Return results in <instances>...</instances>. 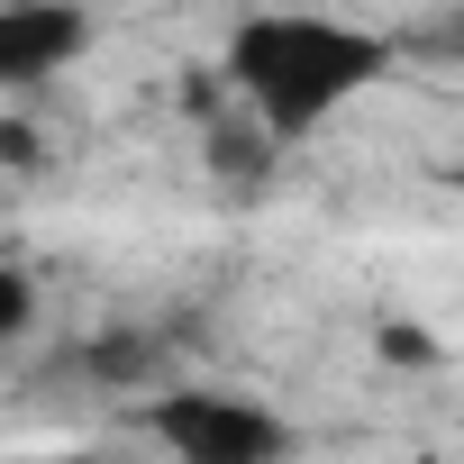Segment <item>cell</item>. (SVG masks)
<instances>
[{"instance_id": "8992f818", "label": "cell", "mask_w": 464, "mask_h": 464, "mask_svg": "<svg viewBox=\"0 0 464 464\" xmlns=\"http://www.w3.org/2000/svg\"><path fill=\"white\" fill-rule=\"evenodd\" d=\"M373 346H382V364H437V337H428L419 319H382Z\"/></svg>"}, {"instance_id": "7a4b0ae2", "label": "cell", "mask_w": 464, "mask_h": 464, "mask_svg": "<svg viewBox=\"0 0 464 464\" xmlns=\"http://www.w3.org/2000/svg\"><path fill=\"white\" fill-rule=\"evenodd\" d=\"M146 428L173 464H292L301 455V428L265 392H227V382H164Z\"/></svg>"}, {"instance_id": "3957f363", "label": "cell", "mask_w": 464, "mask_h": 464, "mask_svg": "<svg viewBox=\"0 0 464 464\" xmlns=\"http://www.w3.org/2000/svg\"><path fill=\"white\" fill-rule=\"evenodd\" d=\"M92 55V10L82 0H0V101L37 92Z\"/></svg>"}, {"instance_id": "6da1fadb", "label": "cell", "mask_w": 464, "mask_h": 464, "mask_svg": "<svg viewBox=\"0 0 464 464\" xmlns=\"http://www.w3.org/2000/svg\"><path fill=\"white\" fill-rule=\"evenodd\" d=\"M218 73L237 92V110L265 128V146L283 155L392 82V37L328 19V10H246L218 46Z\"/></svg>"}, {"instance_id": "52a82bcc", "label": "cell", "mask_w": 464, "mask_h": 464, "mask_svg": "<svg viewBox=\"0 0 464 464\" xmlns=\"http://www.w3.org/2000/svg\"><path fill=\"white\" fill-rule=\"evenodd\" d=\"M37 464H82V455H37Z\"/></svg>"}, {"instance_id": "5b68a950", "label": "cell", "mask_w": 464, "mask_h": 464, "mask_svg": "<svg viewBox=\"0 0 464 464\" xmlns=\"http://www.w3.org/2000/svg\"><path fill=\"white\" fill-rule=\"evenodd\" d=\"M37 310H46V301H37V274H28V265H0V346H19V337L37 328Z\"/></svg>"}, {"instance_id": "277c9868", "label": "cell", "mask_w": 464, "mask_h": 464, "mask_svg": "<svg viewBox=\"0 0 464 464\" xmlns=\"http://www.w3.org/2000/svg\"><path fill=\"white\" fill-rule=\"evenodd\" d=\"M155 364H164V346H155V337H137V328H119V337L82 346V373H92V382H155Z\"/></svg>"}]
</instances>
